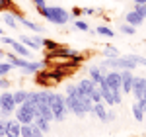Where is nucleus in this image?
Returning a JSON list of instances; mask_svg holds the SVG:
<instances>
[{
	"mask_svg": "<svg viewBox=\"0 0 146 137\" xmlns=\"http://www.w3.org/2000/svg\"><path fill=\"white\" fill-rule=\"evenodd\" d=\"M51 112H53V122H58L62 124L66 120V104H64V94L60 92H55L53 94V100H51Z\"/></svg>",
	"mask_w": 146,
	"mask_h": 137,
	"instance_id": "4",
	"label": "nucleus"
},
{
	"mask_svg": "<svg viewBox=\"0 0 146 137\" xmlns=\"http://www.w3.org/2000/svg\"><path fill=\"white\" fill-rule=\"evenodd\" d=\"M0 137H6V120L0 118Z\"/></svg>",
	"mask_w": 146,
	"mask_h": 137,
	"instance_id": "37",
	"label": "nucleus"
},
{
	"mask_svg": "<svg viewBox=\"0 0 146 137\" xmlns=\"http://www.w3.org/2000/svg\"><path fill=\"white\" fill-rule=\"evenodd\" d=\"M12 94H14V102H16V106H20V104L27 98V90H23V88H18V90H14Z\"/></svg>",
	"mask_w": 146,
	"mask_h": 137,
	"instance_id": "20",
	"label": "nucleus"
},
{
	"mask_svg": "<svg viewBox=\"0 0 146 137\" xmlns=\"http://www.w3.org/2000/svg\"><path fill=\"white\" fill-rule=\"evenodd\" d=\"M80 53L76 51V49H66V47H56L55 51H49V55L47 57H62L64 61H68V59H74V57H78Z\"/></svg>",
	"mask_w": 146,
	"mask_h": 137,
	"instance_id": "8",
	"label": "nucleus"
},
{
	"mask_svg": "<svg viewBox=\"0 0 146 137\" xmlns=\"http://www.w3.org/2000/svg\"><path fill=\"white\" fill-rule=\"evenodd\" d=\"M98 67L101 71H135L138 65L129 55H125V57L117 55V57H105Z\"/></svg>",
	"mask_w": 146,
	"mask_h": 137,
	"instance_id": "2",
	"label": "nucleus"
},
{
	"mask_svg": "<svg viewBox=\"0 0 146 137\" xmlns=\"http://www.w3.org/2000/svg\"><path fill=\"white\" fill-rule=\"evenodd\" d=\"M0 20L6 24L10 30H18V22H16V18H14L12 12H2V14H0Z\"/></svg>",
	"mask_w": 146,
	"mask_h": 137,
	"instance_id": "17",
	"label": "nucleus"
},
{
	"mask_svg": "<svg viewBox=\"0 0 146 137\" xmlns=\"http://www.w3.org/2000/svg\"><path fill=\"white\" fill-rule=\"evenodd\" d=\"M76 94V84H68L66 86V94L64 96H74Z\"/></svg>",
	"mask_w": 146,
	"mask_h": 137,
	"instance_id": "35",
	"label": "nucleus"
},
{
	"mask_svg": "<svg viewBox=\"0 0 146 137\" xmlns=\"http://www.w3.org/2000/svg\"><path fill=\"white\" fill-rule=\"evenodd\" d=\"M20 24H22V26H25V28H27L29 32H33V34H39V35L45 34V28H43V26H39V24L33 22V20H27L25 16H23L22 20H20Z\"/></svg>",
	"mask_w": 146,
	"mask_h": 137,
	"instance_id": "14",
	"label": "nucleus"
},
{
	"mask_svg": "<svg viewBox=\"0 0 146 137\" xmlns=\"http://www.w3.org/2000/svg\"><path fill=\"white\" fill-rule=\"evenodd\" d=\"M135 4H146V0H133Z\"/></svg>",
	"mask_w": 146,
	"mask_h": 137,
	"instance_id": "42",
	"label": "nucleus"
},
{
	"mask_svg": "<svg viewBox=\"0 0 146 137\" xmlns=\"http://www.w3.org/2000/svg\"><path fill=\"white\" fill-rule=\"evenodd\" d=\"M96 34L103 35V37H109V39L115 37V32H113L111 28H107V26H98V28H96Z\"/></svg>",
	"mask_w": 146,
	"mask_h": 137,
	"instance_id": "19",
	"label": "nucleus"
},
{
	"mask_svg": "<svg viewBox=\"0 0 146 137\" xmlns=\"http://www.w3.org/2000/svg\"><path fill=\"white\" fill-rule=\"evenodd\" d=\"M131 112H133V116H135V120H136V122H142V120L146 118V114L142 112V110H140V106H138L136 102L133 104V106H131Z\"/></svg>",
	"mask_w": 146,
	"mask_h": 137,
	"instance_id": "21",
	"label": "nucleus"
},
{
	"mask_svg": "<svg viewBox=\"0 0 146 137\" xmlns=\"http://www.w3.org/2000/svg\"><path fill=\"white\" fill-rule=\"evenodd\" d=\"M12 68H14V67H12L8 61H6V63H4V61H0V77H8Z\"/></svg>",
	"mask_w": 146,
	"mask_h": 137,
	"instance_id": "24",
	"label": "nucleus"
},
{
	"mask_svg": "<svg viewBox=\"0 0 146 137\" xmlns=\"http://www.w3.org/2000/svg\"><path fill=\"white\" fill-rule=\"evenodd\" d=\"M117 55H119V51H117L111 43H107V45H105V57H117Z\"/></svg>",
	"mask_w": 146,
	"mask_h": 137,
	"instance_id": "28",
	"label": "nucleus"
},
{
	"mask_svg": "<svg viewBox=\"0 0 146 137\" xmlns=\"http://www.w3.org/2000/svg\"><path fill=\"white\" fill-rule=\"evenodd\" d=\"M103 75H105V71H101L98 65H94V67H90V71H88V79L94 80L96 84H100L101 80H103Z\"/></svg>",
	"mask_w": 146,
	"mask_h": 137,
	"instance_id": "15",
	"label": "nucleus"
},
{
	"mask_svg": "<svg viewBox=\"0 0 146 137\" xmlns=\"http://www.w3.org/2000/svg\"><path fill=\"white\" fill-rule=\"evenodd\" d=\"M14 114H16V120H18L20 124H33L35 116H39V112H37V106H33L29 100H23V102L16 108Z\"/></svg>",
	"mask_w": 146,
	"mask_h": 137,
	"instance_id": "3",
	"label": "nucleus"
},
{
	"mask_svg": "<svg viewBox=\"0 0 146 137\" xmlns=\"http://www.w3.org/2000/svg\"><path fill=\"white\" fill-rule=\"evenodd\" d=\"M82 14H86V16H94V14H96V8H82Z\"/></svg>",
	"mask_w": 146,
	"mask_h": 137,
	"instance_id": "41",
	"label": "nucleus"
},
{
	"mask_svg": "<svg viewBox=\"0 0 146 137\" xmlns=\"http://www.w3.org/2000/svg\"><path fill=\"white\" fill-rule=\"evenodd\" d=\"M37 12L55 26H66L68 22H72L70 12L64 10L62 6H45V8H37Z\"/></svg>",
	"mask_w": 146,
	"mask_h": 137,
	"instance_id": "1",
	"label": "nucleus"
},
{
	"mask_svg": "<svg viewBox=\"0 0 146 137\" xmlns=\"http://www.w3.org/2000/svg\"><path fill=\"white\" fill-rule=\"evenodd\" d=\"M20 137H31V124H22V127H20Z\"/></svg>",
	"mask_w": 146,
	"mask_h": 137,
	"instance_id": "27",
	"label": "nucleus"
},
{
	"mask_svg": "<svg viewBox=\"0 0 146 137\" xmlns=\"http://www.w3.org/2000/svg\"><path fill=\"white\" fill-rule=\"evenodd\" d=\"M92 114L96 116V118L100 120L101 124H109V122H107V106H105L103 102L94 104V108H92Z\"/></svg>",
	"mask_w": 146,
	"mask_h": 137,
	"instance_id": "12",
	"label": "nucleus"
},
{
	"mask_svg": "<svg viewBox=\"0 0 146 137\" xmlns=\"http://www.w3.org/2000/svg\"><path fill=\"white\" fill-rule=\"evenodd\" d=\"M33 124L39 127V129H41V131H43L45 135H49V133H51V122H47L45 118H41V116H35Z\"/></svg>",
	"mask_w": 146,
	"mask_h": 137,
	"instance_id": "18",
	"label": "nucleus"
},
{
	"mask_svg": "<svg viewBox=\"0 0 146 137\" xmlns=\"http://www.w3.org/2000/svg\"><path fill=\"white\" fill-rule=\"evenodd\" d=\"M115 120H117V112L107 110V122H115Z\"/></svg>",
	"mask_w": 146,
	"mask_h": 137,
	"instance_id": "39",
	"label": "nucleus"
},
{
	"mask_svg": "<svg viewBox=\"0 0 146 137\" xmlns=\"http://www.w3.org/2000/svg\"><path fill=\"white\" fill-rule=\"evenodd\" d=\"M111 92H113V90H111ZM123 96H125V94H123L121 90H115V92H113V100H115V106L123 104Z\"/></svg>",
	"mask_w": 146,
	"mask_h": 137,
	"instance_id": "32",
	"label": "nucleus"
},
{
	"mask_svg": "<svg viewBox=\"0 0 146 137\" xmlns=\"http://www.w3.org/2000/svg\"><path fill=\"white\" fill-rule=\"evenodd\" d=\"M135 12L142 20H146V4H135Z\"/></svg>",
	"mask_w": 146,
	"mask_h": 137,
	"instance_id": "29",
	"label": "nucleus"
},
{
	"mask_svg": "<svg viewBox=\"0 0 146 137\" xmlns=\"http://www.w3.org/2000/svg\"><path fill=\"white\" fill-rule=\"evenodd\" d=\"M136 104L140 106V110H142V112L146 114V96H142V98H138V100H136Z\"/></svg>",
	"mask_w": 146,
	"mask_h": 137,
	"instance_id": "38",
	"label": "nucleus"
},
{
	"mask_svg": "<svg viewBox=\"0 0 146 137\" xmlns=\"http://www.w3.org/2000/svg\"><path fill=\"white\" fill-rule=\"evenodd\" d=\"M129 57L133 59L138 67H146V57H140V55H129Z\"/></svg>",
	"mask_w": 146,
	"mask_h": 137,
	"instance_id": "31",
	"label": "nucleus"
},
{
	"mask_svg": "<svg viewBox=\"0 0 146 137\" xmlns=\"http://www.w3.org/2000/svg\"><path fill=\"white\" fill-rule=\"evenodd\" d=\"M14 8V2L12 0H0V14L2 12H10Z\"/></svg>",
	"mask_w": 146,
	"mask_h": 137,
	"instance_id": "26",
	"label": "nucleus"
},
{
	"mask_svg": "<svg viewBox=\"0 0 146 137\" xmlns=\"http://www.w3.org/2000/svg\"><path fill=\"white\" fill-rule=\"evenodd\" d=\"M94 88H96V82H94V80L82 79L78 84H76V94H78V96H90Z\"/></svg>",
	"mask_w": 146,
	"mask_h": 137,
	"instance_id": "9",
	"label": "nucleus"
},
{
	"mask_svg": "<svg viewBox=\"0 0 146 137\" xmlns=\"http://www.w3.org/2000/svg\"><path fill=\"white\" fill-rule=\"evenodd\" d=\"M20 41H22L27 49H31V51L43 49V39L39 37V34H35V35H20Z\"/></svg>",
	"mask_w": 146,
	"mask_h": 137,
	"instance_id": "7",
	"label": "nucleus"
},
{
	"mask_svg": "<svg viewBox=\"0 0 146 137\" xmlns=\"http://www.w3.org/2000/svg\"><path fill=\"white\" fill-rule=\"evenodd\" d=\"M80 16H82V8H72L70 18H72V20H76V18H80Z\"/></svg>",
	"mask_w": 146,
	"mask_h": 137,
	"instance_id": "34",
	"label": "nucleus"
},
{
	"mask_svg": "<svg viewBox=\"0 0 146 137\" xmlns=\"http://www.w3.org/2000/svg\"><path fill=\"white\" fill-rule=\"evenodd\" d=\"M0 35H6V34H4V28H2V26H0Z\"/></svg>",
	"mask_w": 146,
	"mask_h": 137,
	"instance_id": "43",
	"label": "nucleus"
},
{
	"mask_svg": "<svg viewBox=\"0 0 146 137\" xmlns=\"http://www.w3.org/2000/svg\"><path fill=\"white\" fill-rule=\"evenodd\" d=\"M12 41H14V39L8 37V35H0V43H2V45H12Z\"/></svg>",
	"mask_w": 146,
	"mask_h": 137,
	"instance_id": "36",
	"label": "nucleus"
},
{
	"mask_svg": "<svg viewBox=\"0 0 146 137\" xmlns=\"http://www.w3.org/2000/svg\"><path fill=\"white\" fill-rule=\"evenodd\" d=\"M72 22H74V30H78V32H90V24L86 22V20L76 18V20H72Z\"/></svg>",
	"mask_w": 146,
	"mask_h": 137,
	"instance_id": "22",
	"label": "nucleus"
},
{
	"mask_svg": "<svg viewBox=\"0 0 146 137\" xmlns=\"http://www.w3.org/2000/svg\"><path fill=\"white\" fill-rule=\"evenodd\" d=\"M119 32H121V34H125V35H135L136 34V28L125 22V24H121V26H119Z\"/></svg>",
	"mask_w": 146,
	"mask_h": 137,
	"instance_id": "23",
	"label": "nucleus"
},
{
	"mask_svg": "<svg viewBox=\"0 0 146 137\" xmlns=\"http://www.w3.org/2000/svg\"><path fill=\"white\" fill-rule=\"evenodd\" d=\"M35 4V8H45L47 6V0H31Z\"/></svg>",
	"mask_w": 146,
	"mask_h": 137,
	"instance_id": "40",
	"label": "nucleus"
},
{
	"mask_svg": "<svg viewBox=\"0 0 146 137\" xmlns=\"http://www.w3.org/2000/svg\"><path fill=\"white\" fill-rule=\"evenodd\" d=\"M90 100L94 104H98V102H103L101 100V92H100V88H98V84H96V88L92 90V94H90Z\"/></svg>",
	"mask_w": 146,
	"mask_h": 137,
	"instance_id": "25",
	"label": "nucleus"
},
{
	"mask_svg": "<svg viewBox=\"0 0 146 137\" xmlns=\"http://www.w3.org/2000/svg\"><path fill=\"white\" fill-rule=\"evenodd\" d=\"M125 22L131 24V26H135V28H138V26H142V22H144V20H142V18H140L135 10H131V12H127V14H125Z\"/></svg>",
	"mask_w": 146,
	"mask_h": 137,
	"instance_id": "16",
	"label": "nucleus"
},
{
	"mask_svg": "<svg viewBox=\"0 0 146 137\" xmlns=\"http://www.w3.org/2000/svg\"><path fill=\"white\" fill-rule=\"evenodd\" d=\"M12 86V82L8 80V77H0V90H8Z\"/></svg>",
	"mask_w": 146,
	"mask_h": 137,
	"instance_id": "33",
	"label": "nucleus"
},
{
	"mask_svg": "<svg viewBox=\"0 0 146 137\" xmlns=\"http://www.w3.org/2000/svg\"><path fill=\"white\" fill-rule=\"evenodd\" d=\"M16 102H14V94L10 90H0V118L6 120L16 112Z\"/></svg>",
	"mask_w": 146,
	"mask_h": 137,
	"instance_id": "5",
	"label": "nucleus"
},
{
	"mask_svg": "<svg viewBox=\"0 0 146 137\" xmlns=\"http://www.w3.org/2000/svg\"><path fill=\"white\" fill-rule=\"evenodd\" d=\"M131 94L135 96L136 100L144 96V79H142V77H135V79H133V86H131Z\"/></svg>",
	"mask_w": 146,
	"mask_h": 137,
	"instance_id": "11",
	"label": "nucleus"
},
{
	"mask_svg": "<svg viewBox=\"0 0 146 137\" xmlns=\"http://www.w3.org/2000/svg\"><path fill=\"white\" fill-rule=\"evenodd\" d=\"M103 80H105V84H107L113 92L121 90V73H119V71H105Z\"/></svg>",
	"mask_w": 146,
	"mask_h": 137,
	"instance_id": "6",
	"label": "nucleus"
},
{
	"mask_svg": "<svg viewBox=\"0 0 146 137\" xmlns=\"http://www.w3.org/2000/svg\"><path fill=\"white\" fill-rule=\"evenodd\" d=\"M12 53H16L18 57H25V59H31V49H27V47L23 45L22 41H18V39H14L12 41Z\"/></svg>",
	"mask_w": 146,
	"mask_h": 137,
	"instance_id": "10",
	"label": "nucleus"
},
{
	"mask_svg": "<svg viewBox=\"0 0 146 137\" xmlns=\"http://www.w3.org/2000/svg\"><path fill=\"white\" fill-rule=\"evenodd\" d=\"M43 47L49 49V51H55L56 47H58V43H55L53 39H43Z\"/></svg>",
	"mask_w": 146,
	"mask_h": 137,
	"instance_id": "30",
	"label": "nucleus"
},
{
	"mask_svg": "<svg viewBox=\"0 0 146 137\" xmlns=\"http://www.w3.org/2000/svg\"><path fill=\"white\" fill-rule=\"evenodd\" d=\"M20 127H22V124L18 120L6 118V137H20Z\"/></svg>",
	"mask_w": 146,
	"mask_h": 137,
	"instance_id": "13",
	"label": "nucleus"
}]
</instances>
